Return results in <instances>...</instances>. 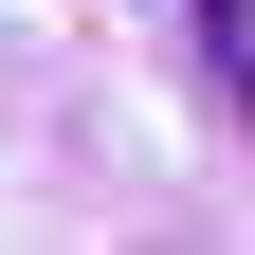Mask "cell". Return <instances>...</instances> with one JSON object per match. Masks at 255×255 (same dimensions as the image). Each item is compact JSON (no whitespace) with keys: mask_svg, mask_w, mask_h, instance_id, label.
Here are the masks:
<instances>
[{"mask_svg":"<svg viewBox=\"0 0 255 255\" xmlns=\"http://www.w3.org/2000/svg\"><path fill=\"white\" fill-rule=\"evenodd\" d=\"M182 18H201V73H219V110L255 128V0H182Z\"/></svg>","mask_w":255,"mask_h":255,"instance_id":"cell-1","label":"cell"}]
</instances>
